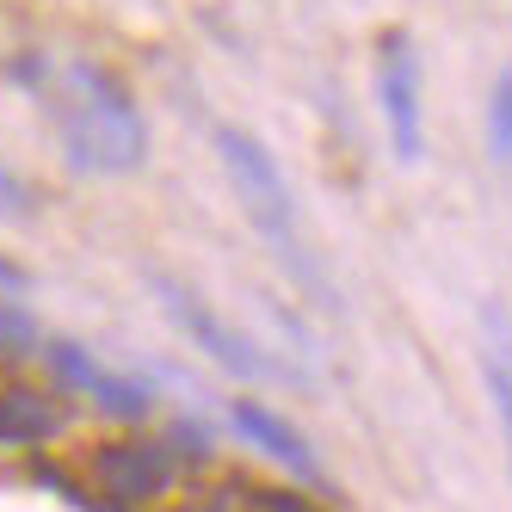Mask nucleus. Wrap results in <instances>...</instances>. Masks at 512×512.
<instances>
[{
  "instance_id": "1",
  "label": "nucleus",
  "mask_w": 512,
  "mask_h": 512,
  "mask_svg": "<svg viewBox=\"0 0 512 512\" xmlns=\"http://www.w3.org/2000/svg\"><path fill=\"white\" fill-rule=\"evenodd\" d=\"M7 75L13 87L50 105L56 142L81 173H136L149 161V118H142V105L112 68H99L87 56L56 62L44 50H25L7 62Z\"/></svg>"
},
{
  "instance_id": "2",
  "label": "nucleus",
  "mask_w": 512,
  "mask_h": 512,
  "mask_svg": "<svg viewBox=\"0 0 512 512\" xmlns=\"http://www.w3.org/2000/svg\"><path fill=\"white\" fill-rule=\"evenodd\" d=\"M210 142H216V161H223V173H229V186H235V198H241V210H247L253 235H260V241L278 253V266L297 278L315 303L334 309V290H327V278H321V266H315V253H309V241H303L297 198H290L278 161L266 155V142H253L241 124H216Z\"/></svg>"
},
{
  "instance_id": "3",
  "label": "nucleus",
  "mask_w": 512,
  "mask_h": 512,
  "mask_svg": "<svg viewBox=\"0 0 512 512\" xmlns=\"http://www.w3.org/2000/svg\"><path fill=\"white\" fill-rule=\"evenodd\" d=\"M149 290H155V303L167 309V321H173V327H186V340H192L198 352H210V358H216V371H223V377H241V383H278V377H284V383H297V377H290V371H284V364H278L260 340H247L235 321L216 315V309L198 297L186 278H173V272H149Z\"/></svg>"
},
{
  "instance_id": "4",
  "label": "nucleus",
  "mask_w": 512,
  "mask_h": 512,
  "mask_svg": "<svg viewBox=\"0 0 512 512\" xmlns=\"http://www.w3.org/2000/svg\"><path fill=\"white\" fill-rule=\"evenodd\" d=\"M179 475V451L167 438L149 432H130V438H105L93 451V482L112 494V506H149L173 488Z\"/></svg>"
},
{
  "instance_id": "5",
  "label": "nucleus",
  "mask_w": 512,
  "mask_h": 512,
  "mask_svg": "<svg viewBox=\"0 0 512 512\" xmlns=\"http://www.w3.org/2000/svg\"><path fill=\"white\" fill-rule=\"evenodd\" d=\"M377 99H383V118H389L395 161H420L426 105H420V56L408 44V31H383V44H377Z\"/></svg>"
},
{
  "instance_id": "6",
  "label": "nucleus",
  "mask_w": 512,
  "mask_h": 512,
  "mask_svg": "<svg viewBox=\"0 0 512 512\" xmlns=\"http://www.w3.org/2000/svg\"><path fill=\"white\" fill-rule=\"evenodd\" d=\"M44 358H50V371L68 395H87L99 414H112V420H149L155 408V389L149 383H136V377H118V371H105V364L81 346V340H44Z\"/></svg>"
},
{
  "instance_id": "7",
  "label": "nucleus",
  "mask_w": 512,
  "mask_h": 512,
  "mask_svg": "<svg viewBox=\"0 0 512 512\" xmlns=\"http://www.w3.org/2000/svg\"><path fill=\"white\" fill-rule=\"evenodd\" d=\"M229 420H235V432L247 438L253 451H266L272 463H284L290 475H303V482H321V457H315V445L290 426L284 414H272L266 401H229Z\"/></svg>"
},
{
  "instance_id": "8",
  "label": "nucleus",
  "mask_w": 512,
  "mask_h": 512,
  "mask_svg": "<svg viewBox=\"0 0 512 512\" xmlns=\"http://www.w3.org/2000/svg\"><path fill=\"white\" fill-rule=\"evenodd\" d=\"M68 432V408L56 395L31 389V383H7L0 389V445L7 451H38L50 438Z\"/></svg>"
},
{
  "instance_id": "9",
  "label": "nucleus",
  "mask_w": 512,
  "mask_h": 512,
  "mask_svg": "<svg viewBox=\"0 0 512 512\" xmlns=\"http://www.w3.org/2000/svg\"><path fill=\"white\" fill-rule=\"evenodd\" d=\"M488 161H494V173L512 179V62L500 68V81L488 93Z\"/></svg>"
},
{
  "instance_id": "10",
  "label": "nucleus",
  "mask_w": 512,
  "mask_h": 512,
  "mask_svg": "<svg viewBox=\"0 0 512 512\" xmlns=\"http://www.w3.org/2000/svg\"><path fill=\"white\" fill-rule=\"evenodd\" d=\"M31 352H44L38 321H31L25 309H7V303H0V358H31Z\"/></svg>"
},
{
  "instance_id": "11",
  "label": "nucleus",
  "mask_w": 512,
  "mask_h": 512,
  "mask_svg": "<svg viewBox=\"0 0 512 512\" xmlns=\"http://www.w3.org/2000/svg\"><path fill=\"white\" fill-rule=\"evenodd\" d=\"M235 512H321V506L303 500V494H290V488H241Z\"/></svg>"
},
{
  "instance_id": "12",
  "label": "nucleus",
  "mask_w": 512,
  "mask_h": 512,
  "mask_svg": "<svg viewBox=\"0 0 512 512\" xmlns=\"http://www.w3.org/2000/svg\"><path fill=\"white\" fill-rule=\"evenodd\" d=\"M482 321H488V327H482V358H494L500 371L512 377V321H506L500 309H488Z\"/></svg>"
},
{
  "instance_id": "13",
  "label": "nucleus",
  "mask_w": 512,
  "mask_h": 512,
  "mask_svg": "<svg viewBox=\"0 0 512 512\" xmlns=\"http://www.w3.org/2000/svg\"><path fill=\"white\" fill-rule=\"evenodd\" d=\"M31 210H38L31 186H25L19 173H7V167H0V216H31Z\"/></svg>"
},
{
  "instance_id": "14",
  "label": "nucleus",
  "mask_w": 512,
  "mask_h": 512,
  "mask_svg": "<svg viewBox=\"0 0 512 512\" xmlns=\"http://www.w3.org/2000/svg\"><path fill=\"white\" fill-rule=\"evenodd\" d=\"M25 284H31V278H25L13 260H0V297H13V290H25Z\"/></svg>"
}]
</instances>
